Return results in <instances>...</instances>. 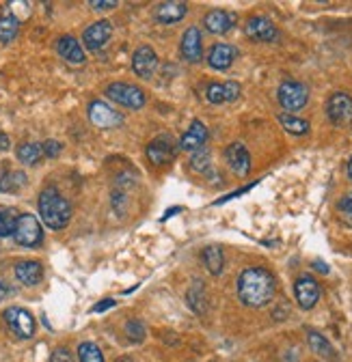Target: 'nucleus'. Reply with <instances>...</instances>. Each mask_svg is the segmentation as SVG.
Here are the masks:
<instances>
[{
	"label": "nucleus",
	"mask_w": 352,
	"mask_h": 362,
	"mask_svg": "<svg viewBox=\"0 0 352 362\" xmlns=\"http://www.w3.org/2000/svg\"><path fill=\"white\" fill-rule=\"evenodd\" d=\"M275 276L264 268H247L238 278V298L245 306L262 308L275 298Z\"/></svg>",
	"instance_id": "f257e3e1"
},
{
	"label": "nucleus",
	"mask_w": 352,
	"mask_h": 362,
	"mask_svg": "<svg viewBox=\"0 0 352 362\" xmlns=\"http://www.w3.org/2000/svg\"><path fill=\"white\" fill-rule=\"evenodd\" d=\"M39 216L45 226L54 228H65L72 220V205L56 188H45L39 194Z\"/></svg>",
	"instance_id": "f03ea898"
},
{
	"label": "nucleus",
	"mask_w": 352,
	"mask_h": 362,
	"mask_svg": "<svg viewBox=\"0 0 352 362\" xmlns=\"http://www.w3.org/2000/svg\"><path fill=\"white\" fill-rule=\"evenodd\" d=\"M13 239L18 242L20 246H26V248L39 246L41 239H43V231H41V224H39L37 216H33V213H22V216H18Z\"/></svg>",
	"instance_id": "7ed1b4c3"
},
{
	"label": "nucleus",
	"mask_w": 352,
	"mask_h": 362,
	"mask_svg": "<svg viewBox=\"0 0 352 362\" xmlns=\"http://www.w3.org/2000/svg\"><path fill=\"white\" fill-rule=\"evenodd\" d=\"M106 95L119 106L132 108V110H138L145 106V93H143V89L134 85H125V82H113V85H108Z\"/></svg>",
	"instance_id": "20e7f679"
},
{
	"label": "nucleus",
	"mask_w": 352,
	"mask_h": 362,
	"mask_svg": "<svg viewBox=\"0 0 352 362\" xmlns=\"http://www.w3.org/2000/svg\"><path fill=\"white\" fill-rule=\"evenodd\" d=\"M279 104L290 110V112H296L300 108H305L307 100H309V89L302 85V82H296V80H285L281 82L279 87Z\"/></svg>",
	"instance_id": "39448f33"
},
{
	"label": "nucleus",
	"mask_w": 352,
	"mask_h": 362,
	"mask_svg": "<svg viewBox=\"0 0 352 362\" xmlns=\"http://www.w3.org/2000/svg\"><path fill=\"white\" fill-rule=\"evenodd\" d=\"M5 321L9 326V330L18 339H30L35 334V319L33 315L20 306H11L5 310Z\"/></svg>",
	"instance_id": "423d86ee"
},
{
	"label": "nucleus",
	"mask_w": 352,
	"mask_h": 362,
	"mask_svg": "<svg viewBox=\"0 0 352 362\" xmlns=\"http://www.w3.org/2000/svg\"><path fill=\"white\" fill-rule=\"evenodd\" d=\"M327 114L335 125L352 123V97L348 93H333L327 104Z\"/></svg>",
	"instance_id": "0eeeda50"
},
{
	"label": "nucleus",
	"mask_w": 352,
	"mask_h": 362,
	"mask_svg": "<svg viewBox=\"0 0 352 362\" xmlns=\"http://www.w3.org/2000/svg\"><path fill=\"white\" fill-rule=\"evenodd\" d=\"M294 293H296V302L300 308H313L320 300V285L315 283V278L311 276H298L294 283Z\"/></svg>",
	"instance_id": "6e6552de"
},
{
	"label": "nucleus",
	"mask_w": 352,
	"mask_h": 362,
	"mask_svg": "<svg viewBox=\"0 0 352 362\" xmlns=\"http://www.w3.org/2000/svg\"><path fill=\"white\" fill-rule=\"evenodd\" d=\"M110 35H113V26H110V22L100 20V22L91 24V26L83 32V43H85L87 50L98 52V50H102V47L108 43Z\"/></svg>",
	"instance_id": "1a4fd4ad"
},
{
	"label": "nucleus",
	"mask_w": 352,
	"mask_h": 362,
	"mask_svg": "<svg viewBox=\"0 0 352 362\" xmlns=\"http://www.w3.org/2000/svg\"><path fill=\"white\" fill-rule=\"evenodd\" d=\"M240 85L238 82H212L205 89V100L210 104H227V102H236L240 97Z\"/></svg>",
	"instance_id": "9d476101"
},
{
	"label": "nucleus",
	"mask_w": 352,
	"mask_h": 362,
	"mask_svg": "<svg viewBox=\"0 0 352 362\" xmlns=\"http://www.w3.org/2000/svg\"><path fill=\"white\" fill-rule=\"evenodd\" d=\"M245 32L253 41H264V43H270L279 37L277 26L268 18H264V15H255V18H251L245 26Z\"/></svg>",
	"instance_id": "9b49d317"
},
{
	"label": "nucleus",
	"mask_w": 352,
	"mask_h": 362,
	"mask_svg": "<svg viewBox=\"0 0 352 362\" xmlns=\"http://www.w3.org/2000/svg\"><path fill=\"white\" fill-rule=\"evenodd\" d=\"M89 121L95 125V127H102V129H108V127H115L121 123V114L115 112L108 104L104 102H91L89 104Z\"/></svg>",
	"instance_id": "f8f14e48"
},
{
	"label": "nucleus",
	"mask_w": 352,
	"mask_h": 362,
	"mask_svg": "<svg viewBox=\"0 0 352 362\" xmlns=\"http://www.w3.org/2000/svg\"><path fill=\"white\" fill-rule=\"evenodd\" d=\"M132 70L138 78H152L154 72L158 70V54L154 52V47L141 45L132 56Z\"/></svg>",
	"instance_id": "ddd939ff"
},
{
	"label": "nucleus",
	"mask_w": 352,
	"mask_h": 362,
	"mask_svg": "<svg viewBox=\"0 0 352 362\" xmlns=\"http://www.w3.org/2000/svg\"><path fill=\"white\" fill-rule=\"evenodd\" d=\"M180 50L188 63H199L203 58V39H201V30L197 26H190L184 32Z\"/></svg>",
	"instance_id": "4468645a"
},
{
	"label": "nucleus",
	"mask_w": 352,
	"mask_h": 362,
	"mask_svg": "<svg viewBox=\"0 0 352 362\" xmlns=\"http://www.w3.org/2000/svg\"><path fill=\"white\" fill-rule=\"evenodd\" d=\"M225 160L229 164V169L238 177H247L249 175V171H251V156H249L245 145H240V142L229 145L227 151H225Z\"/></svg>",
	"instance_id": "2eb2a0df"
},
{
	"label": "nucleus",
	"mask_w": 352,
	"mask_h": 362,
	"mask_svg": "<svg viewBox=\"0 0 352 362\" xmlns=\"http://www.w3.org/2000/svg\"><path fill=\"white\" fill-rule=\"evenodd\" d=\"M147 158L156 167H163V164L171 162L175 158V145L169 136H158L147 145Z\"/></svg>",
	"instance_id": "dca6fc26"
},
{
	"label": "nucleus",
	"mask_w": 352,
	"mask_h": 362,
	"mask_svg": "<svg viewBox=\"0 0 352 362\" xmlns=\"http://www.w3.org/2000/svg\"><path fill=\"white\" fill-rule=\"evenodd\" d=\"M236 13L229 11H222V9H214L205 15L203 26L207 32H212V35H225L227 30H231V26L236 24Z\"/></svg>",
	"instance_id": "f3484780"
},
{
	"label": "nucleus",
	"mask_w": 352,
	"mask_h": 362,
	"mask_svg": "<svg viewBox=\"0 0 352 362\" xmlns=\"http://www.w3.org/2000/svg\"><path fill=\"white\" fill-rule=\"evenodd\" d=\"M236 56H238V50H236L234 45H229V43H216L212 50H210V54H207V65H210V67L216 70V72H225V70H229L231 65H234Z\"/></svg>",
	"instance_id": "a211bd4d"
},
{
	"label": "nucleus",
	"mask_w": 352,
	"mask_h": 362,
	"mask_svg": "<svg viewBox=\"0 0 352 362\" xmlns=\"http://www.w3.org/2000/svg\"><path fill=\"white\" fill-rule=\"evenodd\" d=\"M56 52L65 58L68 63L72 65H83L85 63V50L80 41L72 35H63L59 41H56Z\"/></svg>",
	"instance_id": "6ab92c4d"
},
{
	"label": "nucleus",
	"mask_w": 352,
	"mask_h": 362,
	"mask_svg": "<svg viewBox=\"0 0 352 362\" xmlns=\"http://www.w3.org/2000/svg\"><path fill=\"white\" fill-rule=\"evenodd\" d=\"M207 140V129L201 121H193L188 127V131L180 140V149L182 151H197L201 147H205Z\"/></svg>",
	"instance_id": "aec40b11"
},
{
	"label": "nucleus",
	"mask_w": 352,
	"mask_h": 362,
	"mask_svg": "<svg viewBox=\"0 0 352 362\" xmlns=\"http://www.w3.org/2000/svg\"><path fill=\"white\" fill-rule=\"evenodd\" d=\"M186 13H188L186 3H175V0H171V3L158 5L156 11H154L156 20H158L160 24H173V22H180Z\"/></svg>",
	"instance_id": "412c9836"
},
{
	"label": "nucleus",
	"mask_w": 352,
	"mask_h": 362,
	"mask_svg": "<svg viewBox=\"0 0 352 362\" xmlns=\"http://www.w3.org/2000/svg\"><path fill=\"white\" fill-rule=\"evenodd\" d=\"M15 276H18V281L26 287H33L41 281L43 276V268L39 261H20L18 266H15Z\"/></svg>",
	"instance_id": "4be33fe9"
},
{
	"label": "nucleus",
	"mask_w": 352,
	"mask_h": 362,
	"mask_svg": "<svg viewBox=\"0 0 352 362\" xmlns=\"http://www.w3.org/2000/svg\"><path fill=\"white\" fill-rule=\"evenodd\" d=\"M26 184V175L20 171L0 169V192H15Z\"/></svg>",
	"instance_id": "5701e85b"
},
{
	"label": "nucleus",
	"mask_w": 352,
	"mask_h": 362,
	"mask_svg": "<svg viewBox=\"0 0 352 362\" xmlns=\"http://www.w3.org/2000/svg\"><path fill=\"white\" fill-rule=\"evenodd\" d=\"M203 263L205 268L210 274L218 276L222 272V263H225V259H222V251L218 248V246H207V248L203 251Z\"/></svg>",
	"instance_id": "b1692460"
},
{
	"label": "nucleus",
	"mask_w": 352,
	"mask_h": 362,
	"mask_svg": "<svg viewBox=\"0 0 352 362\" xmlns=\"http://www.w3.org/2000/svg\"><path fill=\"white\" fill-rule=\"evenodd\" d=\"M41 158H43V149H41V145H37V142H22L18 147V160L22 164L33 167V164H37Z\"/></svg>",
	"instance_id": "393cba45"
},
{
	"label": "nucleus",
	"mask_w": 352,
	"mask_h": 362,
	"mask_svg": "<svg viewBox=\"0 0 352 362\" xmlns=\"http://www.w3.org/2000/svg\"><path fill=\"white\" fill-rule=\"evenodd\" d=\"M279 123L283 125V129H287L294 136H302V134H307L309 131V123L305 119L294 117V114H285V112L279 114Z\"/></svg>",
	"instance_id": "a878e982"
},
{
	"label": "nucleus",
	"mask_w": 352,
	"mask_h": 362,
	"mask_svg": "<svg viewBox=\"0 0 352 362\" xmlns=\"http://www.w3.org/2000/svg\"><path fill=\"white\" fill-rule=\"evenodd\" d=\"M307 341H309V348H311V352L313 354H318V356H324V358H333L335 356V350H333V345L320 334V332H313V330H309V334H307Z\"/></svg>",
	"instance_id": "bb28decb"
},
{
	"label": "nucleus",
	"mask_w": 352,
	"mask_h": 362,
	"mask_svg": "<svg viewBox=\"0 0 352 362\" xmlns=\"http://www.w3.org/2000/svg\"><path fill=\"white\" fill-rule=\"evenodd\" d=\"M18 18L11 13H5L3 18H0V43H9L15 39L18 35Z\"/></svg>",
	"instance_id": "cd10ccee"
},
{
	"label": "nucleus",
	"mask_w": 352,
	"mask_h": 362,
	"mask_svg": "<svg viewBox=\"0 0 352 362\" xmlns=\"http://www.w3.org/2000/svg\"><path fill=\"white\" fill-rule=\"evenodd\" d=\"M78 356H80V362H104L102 350L95 343H89V341L78 345Z\"/></svg>",
	"instance_id": "c85d7f7f"
},
{
	"label": "nucleus",
	"mask_w": 352,
	"mask_h": 362,
	"mask_svg": "<svg viewBox=\"0 0 352 362\" xmlns=\"http://www.w3.org/2000/svg\"><path fill=\"white\" fill-rule=\"evenodd\" d=\"M15 222H18V213H15L13 209H0V237L13 235Z\"/></svg>",
	"instance_id": "c756f323"
},
{
	"label": "nucleus",
	"mask_w": 352,
	"mask_h": 362,
	"mask_svg": "<svg viewBox=\"0 0 352 362\" xmlns=\"http://www.w3.org/2000/svg\"><path fill=\"white\" fill-rule=\"evenodd\" d=\"M190 164H193V169H195L197 173H207V169H210V151H207L205 147H201V149L193 151Z\"/></svg>",
	"instance_id": "7c9ffc66"
},
{
	"label": "nucleus",
	"mask_w": 352,
	"mask_h": 362,
	"mask_svg": "<svg viewBox=\"0 0 352 362\" xmlns=\"http://www.w3.org/2000/svg\"><path fill=\"white\" fill-rule=\"evenodd\" d=\"M125 334H127V339H130V341L141 343L143 339H145V326H143L138 319L127 321V323H125Z\"/></svg>",
	"instance_id": "2f4dec72"
},
{
	"label": "nucleus",
	"mask_w": 352,
	"mask_h": 362,
	"mask_svg": "<svg viewBox=\"0 0 352 362\" xmlns=\"http://www.w3.org/2000/svg\"><path fill=\"white\" fill-rule=\"evenodd\" d=\"M41 149H43V156H45V158H56V156L63 151V145L56 142V140H45V142L41 145Z\"/></svg>",
	"instance_id": "473e14b6"
},
{
	"label": "nucleus",
	"mask_w": 352,
	"mask_h": 362,
	"mask_svg": "<svg viewBox=\"0 0 352 362\" xmlns=\"http://www.w3.org/2000/svg\"><path fill=\"white\" fill-rule=\"evenodd\" d=\"M50 362H74V356H72L65 348H59V350L52 352Z\"/></svg>",
	"instance_id": "72a5a7b5"
},
{
	"label": "nucleus",
	"mask_w": 352,
	"mask_h": 362,
	"mask_svg": "<svg viewBox=\"0 0 352 362\" xmlns=\"http://www.w3.org/2000/svg\"><path fill=\"white\" fill-rule=\"evenodd\" d=\"M89 5L93 9H98V11H106V9H115L117 7V0H91Z\"/></svg>",
	"instance_id": "f704fd0d"
},
{
	"label": "nucleus",
	"mask_w": 352,
	"mask_h": 362,
	"mask_svg": "<svg viewBox=\"0 0 352 362\" xmlns=\"http://www.w3.org/2000/svg\"><path fill=\"white\" fill-rule=\"evenodd\" d=\"M340 211L350 213V216H352V192H348L344 199L340 201Z\"/></svg>",
	"instance_id": "c9c22d12"
},
{
	"label": "nucleus",
	"mask_w": 352,
	"mask_h": 362,
	"mask_svg": "<svg viewBox=\"0 0 352 362\" xmlns=\"http://www.w3.org/2000/svg\"><path fill=\"white\" fill-rule=\"evenodd\" d=\"M115 306V300H102L100 304H95L93 308H91V312H102V310H106V308H113Z\"/></svg>",
	"instance_id": "e433bc0d"
},
{
	"label": "nucleus",
	"mask_w": 352,
	"mask_h": 362,
	"mask_svg": "<svg viewBox=\"0 0 352 362\" xmlns=\"http://www.w3.org/2000/svg\"><path fill=\"white\" fill-rule=\"evenodd\" d=\"M11 293V289H9V285L3 281V278H0V300H5L7 298V295Z\"/></svg>",
	"instance_id": "4c0bfd02"
},
{
	"label": "nucleus",
	"mask_w": 352,
	"mask_h": 362,
	"mask_svg": "<svg viewBox=\"0 0 352 362\" xmlns=\"http://www.w3.org/2000/svg\"><path fill=\"white\" fill-rule=\"evenodd\" d=\"M9 136L7 134H0V153H3V151H7L9 149Z\"/></svg>",
	"instance_id": "58836bf2"
},
{
	"label": "nucleus",
	"mask_w": 352,
	"mask_h": 362,
	"mask_svg": "<svg viewBox=\"0 0 352 362\" xmlns=\"http://www.w3.org/2000/svg\"><path fill=\"white\" fill-rule=\"evenodd\" d=\"M315 270H318V272H322V274H327V272H329L327 263H322V261H315Z\"/></svg>",
	"instance_id": "ea45409f"
},
{
	"label": "nucleus",
	"mask_w": 352,
	"mask_h": 362,
	"mask_svg": "<svg viewBox=\"0 0 352 362\" xmlns=\"http://www.w3.org/2000/svg\"><path fill=\"white\" fill-rule=\"evenodd\" d=\"M180 211V207H173V209H169V211H165V216H163V220H167V218H171L173 213H178Z\"/></svg>",
	"instance_id": "a19ab883"
},
{
	"label": "nucleus",
	"mask_w": 352,
	"mask_h": 362,
	"mask_svg": "<svg viewBox=\"0 0 352 362\" xmlns=\"http://www.w3.org/2000/svg\"><path fill=\"white\" fill-rule=\"evenodd\" d=\"M346 173H348V179L352 181V158H350V162H348V169H346Z\"/></svg>",
	"instance_id": "79ce46f5"
}]
</instances>
